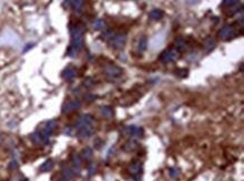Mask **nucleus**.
Instances as JSON below:
<instances>
[{
    "label": "nucleus",
    "mask_w": 244,
    "mask_h": 181,
    "mask_svg": "<svg viewBox=\"0 0 244 181\" xmlns=\"http://www.w3.org/2000/svg\"><path fill=\"white\" fill-rule=\"evenodd\" d=\"M178 55H179V51H178L177 49H169L161 53V55H160V61L163 63H170L177 59Z\"/></svg>",
    "instance_id": "nucleus-1"
},
{
    "label": "nucleus",
    "mask_w": 244,
    "mask_h": 181,
    "mask_svg": "<svg viewBox=\"0 0 244 181\" xmlns=\"http://www.w3.org/2000/svg\"><path fill=\"white\" fill-rule=\"evenodd\" d=\"M83 3H84V0H71L70 5L75 11H80L83 7Z\"/></svg>",
    "instance_id": "nucleus-20"
},
{
    "label": "nucleus",
    "mask_w": 244,
    "mask_h": 181,
    "mask_svg": "<svg viewBox=\"0 0 244 181\" xmlns=\"http://www.w3.org/2000/svg\"><path fill=\"white\" fill-rule=\"evenodd\" d=\"M17 167H18V164H17L16 161H13V162L9 164V168H11V169H16Z\"/></svg>",
    "instance_id": "nucleus-32"
},
{
    "label": "nucleus",
    "mask_w": 244,
    "mask_h": 181,
    "mask_svg": "<svg viewBox=\"0 0 244 181\" xmlns=\"http://www.w3.org/2000/svg\"><path fill=\"white\" fill-rule=\"evenodd\" d=\"M94 134V127L92 125H86V126L77 127V135L80 138H89Z\"/></svg>",
    "instance_id": "nucleus-4"
},
{
    "label": "nucleus",
    "mask_w": 244,
    "mask_h": 181,
    "mask_svg": "<svg viewBox=\"0 0 244 181\" xmlns=\"http://www.w3.org/2000/svg\"><path fill=\"white\" fill-rule=\"evenodd\" d=\"M128 171L132 176L137 178L139 176V173L142 172V163L141 162H134L132 163L131 167L128 168Z\"/></svg>",
    "instance_id": "nucleus-10"
},
{
    "label": "nucleus",
    "mask_w": 244,
    "mask_h": 181,
    "mask_svg": "<svg viewBox=\"0 0 244 181\" xmlns=\"http://www.w3.org/2000/svg\"><path fill=\"white\" fill-rule=\"evenodd\" d=\"M176 74L179 76V77H181V78H183V77L188 76V70L187 69H178V70L176 71Z\"/></svg>",
    "instance_id": "nucleus-29"
},
{
    "label": "nucleus",
    "mask_w": 244,
    "mask_h": 181,
    "mask_svg": "<svg viewBox=\"0 0 244 181\" xmlns=\"http://www.w3.org/2000/svg\"><path fill=\"white\" fill-rule=\"evenodd\" d=\"M101 114L104 115L105 117L109 118V117L113 116V109L110 108V107H108V106H105V107H102L101 108Z\"/></svg>",
    "instance_id": "nucleus-24"
},
{
    "label": "nucleus",
    "mask_w": 244,
    "mask_h": 181,
    "mask_svg": "<svg viewBox=\"0 0 244 181\" xmlns=\"http://www.w3.org/2000/svg\"><path fill=\"white\" fill-rule=\"evenodd\" d=\"M176 45H177V50L178 51H181L186 47V42L182 37H179L176 42Z\"/></svg>",
    "instance_id": "nucleus-26"
},
{
    "label": "nucleus",
    "mask_w": 244,
    "mask_h": 181,
    "mask_svg": "<svg viewBox=\"0 0 244 181\" xmlns=\"http://www.w3.org/2000/svg\"><path fill=\"white\" fill-rule=\"evenodd\" d=\"M75 172L73 170H71L70 168H65L64 170H63V176H64L65 179H68V180H70V179H72L73 177H74Z\"/></svg>",
    "instance_id": "nucleus-23"
},
{
    "label": "nucleus",
    "mask_w": 244,
    "mask_h": 181,
    "mask_svg": "<svg viewBox=\"0 0 244 181\" xmlns=\"http://www.w3.org/2000/svg\"><path fill=\"white\" fill-rule=\"evenodd\" d=\"M92 155H94V151H92L91 147H84V149L82 150V152H81V157H82L83 160H86V161L91 160Z\"/></svg>",
    "instance_id": "nucleus-17"
},
{
    "label": "nucleus",
    "mask_w": 244,
    "mask_h": 181,
    "mask_svg": "<svg viewBox=\"0 0 244 181\" xmlns=\"http://www.w3.org/2000/svg\"><path fill=\"white\" fill-rule=\"evenodd\" d=\"M218 36L223 40H228V38L235 36V29L232 25H225L222 29L218 32Z\"/></svg>",
    "instance_id": "nucleus-5"
},
{
    "label": "nucleus",
    "mask_w": 244,
    "mask_h": 181,
    "mask_svg": "<svg viewBox=\"0 0 244 181\" xmlns=\"http://www.w3.org/2000/svg\"><path fill=\"white\" fill-rule=\"evenodd\" d=\"M77 76V69L74 67H68L63 72H62V77L65 79V80H71L74 77Z\"/></svg>",
    "instance_id": "nucleus-12"
},
{
    "label": "nucleus",
    "mask_w": 244,
    "mask_h": 181,
    "mask_svg": "<svg viewBox=\"0 0 244 181\" xmlns=\"http://www.w3.org/2000/svg\"><path fill=\"white\" fill-rule=\"evenodd\" d=\"M95 29H104L105 28V20L104 19H96L94 22Z\"/></svg>",
    "instance_id": "nucleus-25"
},
{
    "label": "nucleus",
    "mask_w": 244,
    "mask_h": 181,
    "mask_svg": "<svg viewBox=\"0 0 244 181\" xmlns=\"http://www.w3.org/2000/svg\"><path fill=\"white\" fill-rule=\"evenodd\" d=\"M137 146L138 145H137L136 141L129 140V141H127L126 143L124 144L123 149H124V151H126V152H132V151H134V150H136Z\"/></svg>",
    "instance_id": "nucleus-13"
},
{
    "label": "nucleus",
    "mask_w": 244,
    "mask_h": 181,
    "mask_svg": "<svg viewBox=\"0 0 244 181\" xmlns=\"http://www.w3.org/2000/svg\"><path fill=\"white\" fill-rule=\"evenodd\" d=\"M126 43V35L125 34H117V35H114L111 41H110V45L111 47L116 50L123 49V46Z\"/></svg>",
    "instance_id": "nucleus-3"
},
{
    "label": "nucleus",
    "mask_w": 244,
    "mask_h": 181,
    "mask_svg": "<svg viewBox=\"0 0 244 181\" xmlns=\"http://www.w3.org/2000/svg\"><path fill=\"white\" fill-rule=\"evenodd\" d=\"M88 171H89V174H90V176H92V174L96 172V164H95V163H91V164L89 165V170Z\"/></svg>",
    "instance_id": "nucleus-30"
},
{
    "label": "nucleus",
    "mask_w": 244,
    "mask_h": 181,
    "mask_svg": "<svg viewBox=\"0 0 244 181\" xmlns=\"http://www.w3.org/2000/svg\"><path fill=\"white\" fill-rule=\"evenodd\" d=\"M92 84H94V82H92V79L88 78V79H86V80H84V86H87V87H91Z\"/></svg>",
    "instance_id": "nucleus-31"
},
{
    "label": "nucleus",
    "mask_w": 244,
    "mask_h": 181,
    "mask_svg": "<svg viewBox=\"0 0 244 181\" xmlns=\"http://www.w3.org/2000/svg\"><path fill=\"white\" fill-rule=\"evenodd\" d=\"M240 0H223L222 1V7L223 8H230L232 6L236 5V3H239Z\"/></svg>",
    "instance_id": "nucleus-22"
},
{
    "label": "nucleus",
    "mask_w": 244,
    "mask_h": 181,
    "mask_svg": "<svg viewBox=\"0 0 244 181\" xmlns=\"http://www.w3.org/2000/svg\"><path fill=\"white\" fill-rule=\"evenodd\" d=\"M149 17L153 20H159L163 17V11L160 10V9H153L149 13Z\"/></svg>",
    "instance_id": "nucleus-16"
},
{
    "label": "nucleus",
    "mask_w": 244,
    "mask_h": 181,
    "mask_svg": "<svg viewBox=\"0 0 244 181\" xmlns=\"http://www.w3.org/2000/svg\"><path fill=\"white\" fill-rule=\"evenodd\" d=\"M126 133L129 136H134V137H141L144 135V130L143 127L138 126H128L126 127Z\"/></svg>",
    "instance_id": "nucleus-8"
},
{
    "label": "nucleus",
    "mask_w": 244,
    "mask_h": 181,
    "mask_svg": "<svg viewBox=\"0 0 244 181\" xmlns=\"http://www.w3.org/2000/svg\"><path fill=\"white\" fill-rule=\"evenodd\" d=\"M22 181H28V180H26V179H24V180H22Z\"/></svg>",
    "instance_id": "nucleus-34"
},
{
    "label": "nucleus",
    "mask_w": 244,
    "mask_h": 181,
    "mask_svg": "<svg viewBox=\"0 0 244 181\" xmlns=\"http://www.w3.org/2000/svg\"><path fill=\"white\" fill-rule=\"evenodd\" d=\"M169 174H170V177L173 178V179L178 178V177H179V169H178V168H171V169H170Z\"/></svg>",
    "instance_id": "nucleus-28"
},
{
    "label": "nucleus",
    "mask_w": 244,
    "mask_h": 181,
    "mask_svg": "<svg viewBox=\"0 0 244 181\" xmlns=\"http://www.w3.org/2000/svg\"><path fill=\"white\" fill-rule=\"evenodd\" d=\"M137 49H138L139 52H144L145 50L148 49V38L145 37V36H142V37L138 40Z\"/></svg>",
    "instance_id": "nucleus-18"
},
{
    "label": "nucleus",
    "mask_w": 244,
    "mask_h": 181,
    "mask_svg": "<svg viewBox=\"0 0 244 181\" xmlns=\"http://www.w3.org/2000/svg\"><path fill=\"white\" fill-rule=\"evenodd\" d=\"M113 36H114V32L111 29H108V30H106L104 34H102L101 38L104 40V41H108V40H111V38H113Z\"/></svg>",
    "instance_id": "nucleus-27"
},
{
    "label": "nucleus",
    "mask_w": 244,
    "mask_h": 181,
    "mask_svg": "<svg viewBox=\"0 0 244 181\" xmlns=\"http://www.w3.org/2000/svg\"><path fill=\"white\" fill-rule=\"evenodd\" d=\"M215 45H216L215 40L212 37H208L204 43V47H205V50H206V52H210L212 50H214Z\"/></svg>",
    "instance_id": "nucleus-19"
},
{
    "label": "nucleus",
    "mask_w": 244,
    "mask_h": 181,
    "mask_svg": "<svg viewBox=\"0 0 244 181\" xmlns=\"http://www.w3.org/2000/svg\"><path fill=\"white\" fill-rule=\"evenodd\" d=\"M94 124V117L91 115H82V116L79 118V120L77 122V127L80 126H86V125H92Z\"/></svg>",
    "instance_id": "nucleus-9"
},
{
    "label": "nucleus",
    "mask_w": 244,
    "mask_h": 181,
    "mask_svg": "<svg viewBox=\"0 0 244 181\" xmlns=\"http://www.w3.org/2000/svg\"><path fill=\"white\" fill-rule=\"evenodd\" d=\"M0 142H1V135H0Z\"/></svg>",
    "instance_id": "nucleus-35"
},
{
    "label": "nucleus",
    "mask_w": 244,
    "mask_h": 181,
    "mask_svg": "<svg viewBox=\"0 0 244 181\" xmlns=\"http://www.w3.org/2000/svg\"><path fill=\"white\" fill-rule=\"evenodd\" d=\"M30 140L34 144L36 145H40V144H45L44 143V140H43V136L41 134V132H35L33 133L32 135H30Z\"/></svg>",
    "instance_id": "nucleus-14"
},
{
    "label": "nucleus",
    "mask_w": 244,
    "mask_h": 181,
    "mask_svg": "<svg viewBox=\"0 0 244 181\" xmlns=\"http://www.w3.org/2000/svg\"><path fill=\"white\" fill-rule=\"evenodd\" d=\"M53 165H54L53 160L48 159L40 167V171H42V172H48V171H51L53 169Z\"/></svg>",
    "instance_id": "nucleus-15"
},
{
    "label": "nucleus",
    "mask_w": 244,
    "mask_h": 181,
    "mask_svg": "<svg viewBox=\"0 0 244 181\" xmlns=\"http://www.w3.org/2000/svg\"><path fill=\"white\" fill-rule=\"evenodd\" d=\"M105 72H106L107 76L111 77V78H117V77L123 74V69L115 64H110L105 68Z\"/></svg>",
    "instance_id": "nucleus-6"
},
{
    "label": "nucleus",
    "mask_w": 244,
    "mask_h": 181,
    "mask_svg": "<svg viewBox=\"0 0 244 181\" xmlns=\"http://www.w3.org/2000/svg\"><path fill=\"white\" fill-rule=\"evenodd\" d=\"M1 41L6 44H16V43H18V37H17L13 32H9L8 30V32H6L5 34L1 36L0 42Z\"/></svg>",
    "instance_id": "nucleus-7"
},
{
    "label": "nucleus",
    "mask_w": 244,
    "mask_h": 181,
    "mask_svg": "<svg viewBox=\"0 0 244 181\" xmlns=\"http://www.w3.org/2000/svg\"><path fill=\"white\" fill-rule=\"evenodd\" d=\"M81 107V103L79 100L77 99H72V100H69L67 103H64L63 107H62V113L63 114H70L72 113V111L77 110Z\"/></svg>",
    "instance_id": "nucleus-2"
},
{
    "label": "nucleus",
    "mask_w": 244,
    "mask_h": 181,
    "mask_svg": "<svg viewBox=\"0 0 244 181\" xmlns=\"http://www.w3.org/2000/svg\"><path fill=\"white\" fill-rule=\"evenodd\" d=\"M59 181H69V180H68V179H65V178H63V179H60Z\"/></svg>",
    "instance_id": "nucleus-33"
},
{
    "label": "nucleus",
    "mask_w": 244,
    "mask_h": 181,
    "mask_svg": "<svg viewBox=\"0 0 244 181\" xmlns=\"http://www.w3.org/2000/svg\"><path fill=\"white\" fill-rule=\"evenodd\" d=\"M164 36H165V34L164 33H160V34H158V35H155L154 37H153L152 42H151V46H152V49H156V47H159V46H161L162 43L164 42Z\"/></svg>",
    "instance_id": "nucleus-11"
},
{
    "label": "nucleus",
    "mask_w": 244,
    "mask_h": 181,
    "mask_svg": "<svg viewBox=\"0 0 244 181\" xmlns=\"http://www.w3.org/2000/svg\"><path fill=\"white\" fill-rule=\"evenodd\" d=\"M72 163H73V167H74V171H77V170L79 171V169H80V167H81V157H79V155H77V154L73 155Z\"/></svg>",
    "instance_id": "nucleus-21"
}]
</instances>
